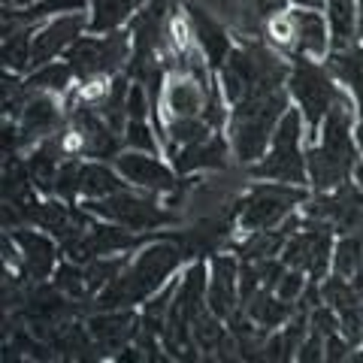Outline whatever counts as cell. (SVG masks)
Instances as JSON below:
<instances>
[{"label":"cell","instance_id":"6da1fadb","mask_svg":"<svg viewBox=\"0 0 363 363\" xmlns=\"http://www.w3.org/2000/svg\"><path fill=\"white\" fill-rule=\"evenodd\" d=\"M185 260V248L179 245L176 233H164L145 242L130 255L128 267L94 297V309H140L169 279L179 276Z\"/></svg>","mask_w":363,"mask_h":363},{"label":"cell","instance_id":"7a4b0ae2","mask_svg":"<svg viewBox=\"0 0 363 363\" xmlns=\"http://www.w3.org/2000/svg\"><path fill=\"white\" fill-rule=\"evenodd\" d=\"M357 106L354 100H342L327 112L318 130V140L306 145V167H309L312 191H333L354 179V167L360 164V145L354 136Z\"/></svg>","mask_w":363,"mask_h":363},{"label":"cell","instance_id":"3957f363","mask_svg":"<svg viewBox=\"0 0 363 363\" xmlns=\"http://www.w3.org/2000/svg\"><path fill=\"white\" fill-rule=\"evenodd\" d=\"M288 73H291V58H285L267 40L248 37L240 45H233L230 58H227V64L215 76H218V82L224 88V97L233 106L245 97L288 88Z\"/></svg>","mask_w":363,"mask_h":363},{"label":"cell","instance_id":"277c9868","mask_svg":"<svg viewBox=\"0 0 363 363\" xmlns=\"http://www.w3.org/2000/svg\"><path fill=\"white\" fill-rule=\"evenodd\" d=\"M291 109L288 88L269 91V94L245 97L240 104L230 106V121H227V140H230V152L242 167L257 164L267 155L272 133H276L281 116Z\"/></svg>","mask_w":363,"mask_h":363},{"label":"cell","instance_id":"5b68a950","mask_svg":"<svg viewBox=\"0 0 363 363\" xmlns=\"http://www.w3.org/2000/svg\"><path fill=\"white\" fill-rule=\"evenodd\" d=\"M306 145H309V128L303 112L291 104L281 116L267 155L248 167L255 182H285V185L309 188V167H306Z\"/></svg>","mask_w":363,"mask_h":363},{"label":"cell","instance_id":"8992f818","mask_svg":"<svg viewBox=\"0 0 363 363\" xmlns=\"http://www.w3.org/2000/svg\"><path fill=\"white\" fill-rule=\"evenodd\" d=\"M288 94L291 104L303 112L306 128H309V143L318 140V130L327 118V112L339 106L342 100H351L348 91L339 88V82L330 76L324 61L306 58V55H294L291 73H288Z\"/></svg>","mask_w":363,"mask_h":363},{"label":"cell","instance_id":"52a82bcc","mask_svg":"<svg viewBox=\"0 0 363 363\" xmlns=\"http://www.w3.org/2000/svg\"><path fill=\"white\" fill-rule=\"evenodd\" d=\"M130 58H133L130 28H118L109 33H82L64 52V61L70 64L79 85L109 82V79L128 70Z\"/></svg>","mask_w":363,"mask_h":363},{"label":"cell","instance_id":"ba28073f","mask_svg":"<svg viewBox=\"0 0 363 363\" xmlns=\"http://www.w3.org/2000/svg\"><path fill=\"white\" fill-rule=\"evenodd\" d=\"M312 188L300 185H285V182H255L245 194L233 203L230 221L236 224L240 233L248 230H272L281 227L294 212L309 200Z\"/></svg>","mask_w":363,"mask_h":363},{"label":"cell","instance_id":"9c48e42d","mask_svg":"<svg viewBox=\"0 0 363 363\" xmlns=\"http://www.w3.org/2000/svg\"><path fill=\"white\" fill-rule=\"evenodd\" d=\"M267 43L294 58V55H306V58L324 61L330 52V25H327L324 9H300L288 6L285 13H279L276 18L267 21Z\"/></svg>","mask_w":363,"mask_h":363},{"label":"cell","instance_id":"30bf717a","mask_svg":"<svg viewBox=\"0 0 363 363\" xmlns=\"http://www.w3.org/2000/svg\"><path fill=\"white\" fill-rule=\"evenodd\" d=\"M79 203H82L91 215H97V218L121 224L136 233H157L161 227L182 221L167 203H161V197L145 194L140 188H124L118 194H109L100 200H79Z\"/></svg>","mask_w":363,"mask_h":363},{"label":"cell","instance_id":"8fae6325","mask_svg":"<svg viewBox=\"0 0 363 363\" xmlns=\"http://www.w3.org/2000/svg\"><path fill=\"white\" fill-rule=\"evenodd\" d=\"M333 248H336V230L324 221H306L288 236L281 248V260L294 269H303L309 279L321 281L333 269Z\"/></svg>","mask_w":363,"mask_h":363},{"label":"cell","instance_id":"7c38bea8","mask_svg":"<svg viewBox=\"0 0 363 363\" xmlns=\"http://www.w3.org/2000/svg\"><path fill=\"white\" fill-rule=\"evenodd\" d=\"M167 155H149V152H133V149H124L116 161V169L124 176L130 188H140L145 194H155L161 197L167 206H173L179 191L185 188L188 176H179L173 164L164 161Z\"/></svg>","mask_w":363,"mask_h":363},{"label":"cell","instance_id":"4fadbf2b","mask_svg":"<svg viewBox=\"0 0 363 363\" xmlns=\"http://www.w3.org/2000/svg\"><path fill=\"white\" fill-rule=\"evenodd\" d=\"M300 212L306 221L330 224L336 236L363 230V182L351 179L333 191H312Z\"/></svg>","mask_w":363,"mask_h":363},{"label":"cell","instance_id":"5bb4252c","mask_svg":"<svg viewBox=\"0 0 363 363\" xmlns=\"http://www.w3.org/2000/svg\"><path fill=\"white\" fill-rule=\"evenodd\" d=\"M9 236H13L18 245L21 264H18L16 276L25 281V285L45 281L55 276V269H58V264L64 260V252H61V242L55 240L52 233H45L33 224H18L9 230Z\"/></svg>","mask_w":363,"mask_h":363},{"label":"cell","instance_id":"9a60e30c","mask_svg":"<svg viewBox=\"0 0 363 363\" xmlns=\"http://www.w3.org/2000/svg\"><path fill=\"white\" fill-rule=\"evenodd\" d=\"M88 33V13H67L58 18H49L43 25H33V55H30V70L64 58V52Z\"/></svg>","mask_w":363,"mask_h":363},{"label":"cell","instance_id":"2e32d148","mask_svg":"<svg viewBox=\"0 0 363 363\" xmlns=\"http://www.w3.org/2000/svg\"><path fill=\"white\" fill-rule=\"evenodd\" d=\"M209 85L200 82L194 73L179 70V67L176 70H169L167 88H164V100H161V112H157V118H155L157 133H164V121L167 118L203 116V106H206V97H209Z\"/></svg>","mask_w":363,"mask_h":363},{"label":"cell","instance_id":"e0dca14e","mask_svg":"<svg viewBox=\"0 0 363 363\" xmlns=\"http://www.w3.org/2000/svg\"><path fill=\"white\" fill-rule=\"evenodd\" d=\"M182 13H185L191 37H194L200 55L206 58L209 70L218 73L221 67L227 64V58H230L233 45H236L233 37H230V30H227L221 21L209 13V9H203L200 4H182Z\"/></svg>","mask_w":363,"mask_h":363},{"label":"cell","instance_id":"ac0fdd59","mask_svg":"<svg viewBox=\"0 0 363 363\" xmlns=\"http://www.w3.org/2000/svg\"><path fill=\"white\" fill-rule=\"evenodd\" d=\"M18 124V136H21V155L30 145H37L45 136H55L67 128V112L61 109L58 97L55 94H43V91H30L25 109L16 118Z\"/></svg>","mask_w":363,"mask_h":363},{"label":"cell","instance_id":"d6986e66","mask_svg":"<svg viewBox=\"0 0 363 363\" xmlns=\"http://www.w3.org/2000/svg\"><path fill=\"white\" fill-rule=\"evenodd\" d=\"M209 309L218 318H230L242 309L240 300V257L233 252H215L209 257V288H206Z\"/></svg>","mask_w":363,"mask_h":363},{"label":"cell","instance_id":"ffe728a7","mask_svg":"<svg viewBox=\"0 0 363 363\" xmlns=\"http://www.w3.org/2000/svg\"><path fill=\"white\" fill-rule=\"evenodd\" d=\"M230 140L224 130L209 133L206 140L182 145V149L169 152V164L176 167L179 176H194V173H209V169H224L227 157H230Z\"/></svg>","mask_w":363,"mask_h":363},{"label":"cell","instance_id":"44dd1931","mask_svg":"<svg viewBox=\"0 0 363 363\" xmlns=\"http://www.w3.org/2000/svg\"><path fill=\"white\" fill-rule=\"evenodd\" d=\"M85 324L100 351H121L124 345L136 342L140 309H97L94 315H88Z\"/></svg>","mask_w":363,"mask_h":363},{"label":"cell","instance_id":"7402d4cb","mask_svg":"<svg viewBox=\"0 0 363 363\" xmlns=\"http://www.w3.org/2000/svg\"><path fill=\"white\" fill-rule=\"evenodd\" d=\"M324 67L342 85L357 106V118L363 116V43H348L342 49H330L324 58Z\"/></svg>","mask_w":363,"mask_h":363},{"label":"cell","instance_id":"603a6c76","mask_svg":"<svg viewBox=\"0 0 363 363\" xmlns=\"http://www.w3.org/2000/svg\"><path fill=\"white\" fill-rule=\"evenodd\" d=\"M91 0H40L33 6L16 9V6H4V37L18 28H30V25H43L49 18H58L67 13H88Z\"/></svg>","mask_w":363,"mask_h":363},{"label":"cell","instance_id":"cb8c5ba5","mask_svg":"<svg viewBox=\"0 0 363 363\" xmlns=\"http://www.w3.org/2000/svg\"><path fill=\"white\" fill-rule=\"evenodd\" d=\"M149 0H91L88 4V33H109L128 28L133 16Z\"/></svg>","mask_w":363,"mask_h":363},{"label":"cell","instance_id":"d4e9b609","mask_svg":"<svg viewBox=\"0 0 363 363\" xmlns=\"http://www.w3.org/2000/svg\"><path fill=\"white\" fill-rule=\"evenodd\" d=\"M294 309H297V303L281 300L279 294L269 291V288L257 291L255 297L242 306V312L252 318L257 327H264V330H269V333H272V330H281V327L288 324V318L294 315Z\"/></svg>","mask_w":363,"mask_h":363},{"label":"cell","instance_id":"484cf974","mask_svg":"<svg viewBox=\"0 0 363 363\" xmlns=\"http://www.w3.org/2000/svg\"><path fill=\"white\" fill-rule=\"evenodd\" d=\"M130 188L124 176L116 169V164L109 161H82V200H100L109 194H118V191Z\"/></svg>","mask_w":363,"mask_h":363},{"label":"cell","instance_id":"4316f807","mask_svg":"<svg viewBox=\"0 0 363 363\" xmlns=\"http://www.w3.org/2000/svg\"><path fill=\"white\" fill-rule=\"evenodd\" d=\"M76 85H79L76 76H73L70 64H67L64 58L43 64V67H37V70H30L25 76L28 91H43V94H55V97H67Z\"/></svg>","mask_w":363,"mask_h":363},{"label":"cell","instance_id":"83f0119b","mask_svg":"<svg viewBox=\"0 0 363 363\" xmlns=\"http://www.w3.org/2000/svg\"><path fill=\"white\" fill-rule=\"evenodd\" d=\"M330 272H336V276H342V279H351L354 285L363 288V230L336 236Z\"/></svg>","mask_w":363,"mask_h":363},{"label":"cell","instance_id":"f1b7e54d","mask_svg":"<svg viewBox=\"0 0 363 363\" xmlns=\"http://www.w3.org/2000/svg\"><path fill=\"white\" fill-rule=\"evenodd\" d=\"M324 16L330 25V49L357 43V0H327Z\"/></svg>","mask_w":363,"mask_h":363},{"label":"cell","instance_id":"f546056e","mask_svg":"<svg viewBox=\"0 0 363 363\" xmlns=\"http://www.w3.org/2000/svg\"><path fill=\"white\" fill-rule=\"evenodd\" d=\"M30 55H33V25L30 28H18L4 37L0 45V61H4L6 73H18L28 76L30 73Z\"/></svg>","mask_w":363,"mask_h":363},{"label":"cell","instance_id":"4dcf8cb0","mask_svg":"<svg viewBox=\"0 0 363 363\" xmlns=\"http://www.w3.org/2000/svg\"><path fill=\"white\" fill-rule=\"evenodd\" d=\"M52 285L58 291H64L67 297L76 300V303L91 300L88 281H85V264H76L70 257H64L58 264V269H55V276H52Z\"/></svg>","mask_w":363,"mask_h":363},{"label":"cell","instance_id":"1f68e13d","mask_svg":"<svg viewBox=\"0 0 363 363\" xmlns=\"http://www.w3.org/2000/svg\"><path fill=\"white\" fill-rule=\"evenodd\" d=\"M124 145L133 152H149V155H164V143L157 133L152 118H130L124 124Z\"/></svg>","mask_w":363,"mask_h":363},{"label":"cell","instance_id":"d6a6232c","mask_svg":"<svg viewBox=\"0 0 363 363\" xmlns=\"http://www.w3.org/2000/svg\"><path fill=\"white\" fill-rule=\"evenodd\" d=\"M306 285H309V276H306L303 269H294V267H288L285 272H281V279L276 281V291L281 300H288V303H297L300 300V294L306 291Z\"/></svg>","mask_w":363,"mask_h":363},{"label":"cell","instance_id":"836d02e7","mask_svg":"<svg viewBox=\"0 0 363 363\" xmlns=\"http://www.w3.org/2000/svg\"><path fill=\"white\" fill-rule=\"evenodd\" d=\"M152 112H155V106H152L149 91H145L143 82L133 79V85L128 91V121L130 118H152Z\"/></svg>","mask_w":363,"mask_h":363},{"label":"cell","instance_id":"e575fe53","mask_svg":"<svg viewBox=\"0 0 363 363\" xmlns=\"http://www.w3.org/2000/svg\"><path fill=\"white\" fill-rule=\"evenodd\" d=\"M248 6H252V16L267 28V21L276 18L279 13H285L291 6V0H248Z\"/></svg>","mask_w":363,"mask_h":363},{"label":"cell","instance_id":"d590c367","mask_svg":"<svg viewBox=\"0 0 363 363\" xmlns=\"http://www.w3.org/2000/svg\"><path fill=\"white\" fill-rule=\"evenodd\" d=\"M294 360H303V363L324 360V336L318 330H309V336L303 339V345H300V351H297V357H294Z\"/></svg>","mask_w":363,"mask_h":363},{"label":"cell","instance_id":"8d00e7d4","mask_svg":"<svg viewBox=\"0 0 363 363\" xmlns=\"http://www.w3.org/2000/svg\"><path fill=\"white\" fill-rule=\"evenodd\" d=\"M351 351H354V345H351L339 330L324 339V360H345Z\"/></svg>","mask_w":363,"mask_h":363},{"label":"cell","instance_id":"74e56055","mask_svg":"<svg viewBox=\"0 0 363 363\" xmlns=\"http://www.w3.org/2000/svg\"><path fill=\"white\" fill-rule=\"evenodd\" d=\"M327 0H291V6H300V9H324Z\"/></svg>","mask_w":363,"mask_h":363},{"label":"cell","instance_id":"f35d334b","mask_svg":"<svg viewBox=\"0 0 363 363\" xmlns=\"http://www.w3.org/2000/svg\"><path fill=\"white\" fill-rule=\"evenodd\" d=\"M33 4H40V0H4V6H16V9H25Z\"/></svg>","mask_w":363,"mask_h":363},{"label":"cell","instance_id":"ab89813d","mask_svg":"<svg viewBox=\"0 0 363 363\" xmlns=\"http://www.w3.org/2000/svg\"><path fill=\"white\" fill-rule=\"evenodd\" d=\"M357 40L363 43V0H357Z\"/></svg>","mask_w":363,"mask_h":363},{"label":"cell","instance_id":"60d3db41","mask_svg":"<svg viewBox=\"0 0 363 363\" xmlns=\"http://www.w3.org/2000/svg\"><path fill=\"white\" fill-rule=\"evenodd\" d=\"M354 136H357V145H360V152H363V116H360L357 124H354Z\"/></svg>","mask_w":363,"mask_h":363}]
</instances>
